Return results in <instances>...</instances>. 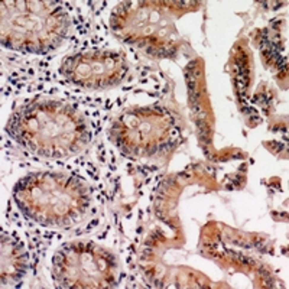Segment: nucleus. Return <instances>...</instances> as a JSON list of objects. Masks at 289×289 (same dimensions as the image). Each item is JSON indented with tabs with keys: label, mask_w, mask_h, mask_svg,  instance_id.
Instances as JSON below:
<instances>
[{
	"label": "nucleus",
	"mask_w": 289,
	"mask_h": 289,
	"mask_svg": "<svg viewBox=\"0 0 289 289\" xmlns=\"http://www.w3.org/2000/svg\"><path fill=\"white\" fill-rule=\"evenodd\" d=\"M272 146H273L276 150H283V147H285V146H283L282 143H276V142H273V143H272Z\"/></svg>",
	"instance_id": "nucleus-6"
},
{
	"label": "nucleus",
	"mask_w": 289,
	"mask_h": 289,
	"mask_svg": "<svg viewBox=\"0 0 289 289\" xmlns=\"http://www.w3.org/2000/svg\"><path fill=\"white\" fill-rule=\"evenodd\" d=\"M52 263H54V266H61L62 263H64V256H62V253H56L55 256H54V259H52Z\"/></svg>",
	"instance_id": "nucleus-3"
},
{
	"label": "nucleus",
	"mask_w": 289,
	"mask_h": 289,
	"mask_svg": "<svg viewBox=\"0 0 289 289\" xmlns=\"http://www.w3.org/2000/svg\"><path fill=\"white\" fill-rule=\"evenodd\" d=\"M197 129L200 133V139L204 144H210L211 142V130L204 119H197Z\"/></svg>",
	"instance_id": "nucleus-1"
},
{
	"label": "nucleus",
	"mask_w": 289,
	"mask_h": 289,
	"mask_svg": "<svg viewBox=\"0 0 289 289\" xmlns=\"http://www.w3.org/2000/svg\"><path fill=\"white\" fill-rule=\"evenodd\" d=\"M84 129H85V124H84V123H81V124H78V126H77V130H78V132H82Z\"/></svg>",
	"instance_id": "nucleus-8"
},
{
	"label": "nucleus",
	"mask_w": 289,
	"mask_h": 289,
	"mask_svg": "<svg viewBox=\"0 0 289 289\" xmlns=\"http://www.w3.org/2000/svg\"><path fill=\"white\" fill-rule=\"evenodd\" d=\"M276 68H278L279 71L282 72H285L286 71V58H279L278 61H276Z\"/></svg>",
	"instance_id": "nucleus-2"
},
{
	"label": "nucleus",
	"mask_w": 289,
	"mask_h": 289,
	"mask_svg": "<svg viewBox=\"0 0 289 289\" xmlns=\"http://www.w3.org/2000/svg\"><path fill=\"white\" fill-rule=\"evenodd\" d=\"M172 147H175V143H171V142H165V143L159 144V150H161V152H166V150H171Z\"/></svg>",
	"instance_id": "nucleus-4"
},
{
	"label": "nucleus",
	"mask_w": 289,
	"mask_h": 289,
	"mask_svg": "<svg viewBox=\"0 0 289 289\" xmlns=\"http://www.w3.org/2000/svg\"><path fill=\"white\" fill-rule=\"evenodd\" d=\"M259 275H260L262 278H265V279H266V278H270V276H272V273L267 270L266 267H259Z\"/></svg>",
	"instance_id": "nucleus-5"
},
{
	"label": "nucleus",
	"mask_w": 289,
	"mask_h": 289,
	"mask_svg": "<svg viewBox=\"0 0 289 289\" xmlns=\"http://www.w3.org/2000/svg\"><path fill=\"white\" fill-rule=\"evenodd\" d=\"M80 139H81L82 142H87V140L90 139V134L87 133V132H82V134H81V137H80Z\"/></svg>",
	"instance_id": "nucleus-7"
}]
</instances>
